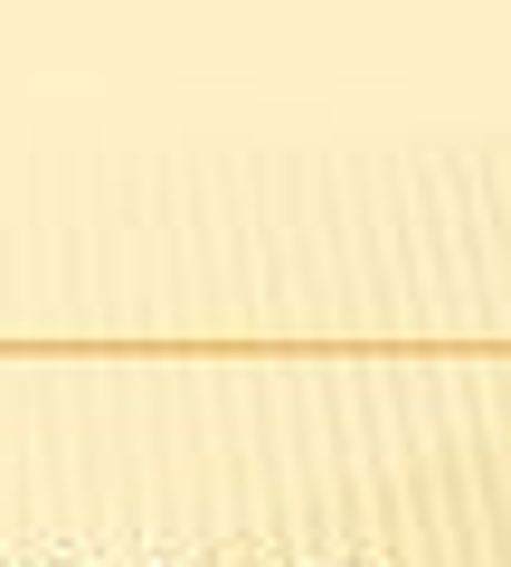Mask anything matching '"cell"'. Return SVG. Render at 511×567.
<instances>
[]
</instances>
